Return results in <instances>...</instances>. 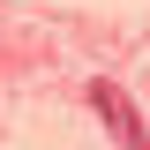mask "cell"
I'll list each match as a JSON object with an SVG mask.
<instances>
[{"mask_svg": "<svg viewBox=\"0 0 150 150\" xmlns=\"http://www.w3.org/2000/svg\"><path fill=\"white\" fill-rule=\"evenodd\" d=\"M90 105H98V120H105L128 150H150V135H143V120H135V105H128V90H120V83H105V75H98V83H90Z\"/></svg>", "mask_w": 150, "mask_h": 150, "instance_id": "1", "label": "cell"}]
</instances>
